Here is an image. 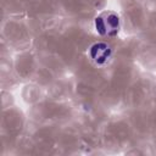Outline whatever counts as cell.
I'll use <instances>...</instances> for the list:
<instances>
[{
    "mask_svg": "<svg viewBox=\"0 0 156 156\" xmlns=\"http://www.w3.org/2000/svg\"><path fill=\"white\" fill-rule=\"evenodd\" d=\"M95 28L101 35H116L119 29V18L113 12H104L95 18Z\"/></svg>",
    "mask_w": 156,
    "mask_h": 156,
    "instance_id": "obj_1",
    "label": "cell"
},
{
    "mask_svg": "<svg viewBox=\"0 0 156 156\" xmlns=\"http://www.w3.org/2000/svg\"><path fill=\"white\" fill-rule=\"evenodd\" d=\"M111 54H112L111 48L107 44H105V43H96V44L91 45V48L89 50L90 58L96 65H104V63H106L110 60Z\"/></svg>",
    "mask_w": 156,
    "mask_h": 156,
    "instance_id": "obj_2",
    "label": "cell"
}]
</instances>
